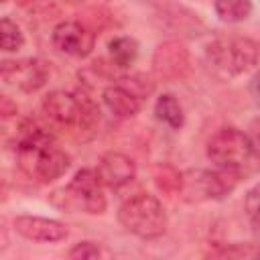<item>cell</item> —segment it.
<instances>
[{
	"instance_id": "cell-1",
	"label": "cell",
	"mask_w": 260,
	"mask_h": 260,
	"mask_svg": "<svg viewBox=\"0 0 260 260\" xmlns=\"http://www.w3.org/2000/svg\"><path fill=\"white\" fill-rule=\"evenodd\" d=\"M16 156L20 169L41 183L59 179L71 165L69 154L55 144L53 136L35 124L22 126L16 142Z\"/></svg>"
},
{
	"instance_id": "cell-2",
	"label": "cell",
	"mask_w": 260,
	"mask_h": 260,
	"mask_svg": "<svg viewBox=\"0 0 260 260\" xmlns=\"http://www.w3.org/2000/svg\"><path fill=\"white\" fill-rule=\"evenodd\" d=\"M207 156L215 167L234 169L242 177L256 171L260 165V152L256 150L252 138L234 126H225L209 138Z\"/></svg>"
},
{
	"instance_id": "cell-3",
	"label": "cell",
	"mask_w": 260,
	"mask_h": 260,
	"mask_svg": "<svg viewBox=\"0 0 260 260\" xmlns=\"http://www.w3.org/2000/svg\"><path fill=\"white\" fill-rule=\"evenodd\" d=\"M122 228L142 240H156L167 232L169 217L162 203L150 193H138L126 199L118 209Z\"/></svg>"
},
{
	"instance_id": "cell-4",
	"label": "cell",
	"mask_w": 260,
	"mask_h": 260,
	"mask_svg": "<svg viewBox=\"0 0 260 260\" xmlns=\"http://www.w3.org/2000/svg\"><path fill=\"white\" fill-rule=\"evenodd\" d=\"M260 45L250 37H221L207 45L205 59L221 77H234L256 65Z\"/></svg>"
},
{
	"instance_id": "cell-5",
	"label": "cell",
	"mask_w": 260,
	"mask_h": 260,
	"mask_svg": "<svg viewBox=\"0 0 260 260\" xmlns=\"http://www.w3.org/2000/svg\"><path fill=\"white\" fill-rule=\"evenodd\" d=\"M104 183L93 169H81L73 175V179L59 193L63 197V207L71 211H83L91 215H100L106 211V195Z\"/></svg>"
},
{
	"instance_id": "cell-6",
	"label": "cell",
	"mask_w": 260,
	"mask_h": 260,
	"mask_svg": "<svg viewBox=\"0 0 260 260\" xmlns=\"http://www.w3.org/2000/svg\"><path fill=\"white\" fill-rule=\"evenodd\" d=\"M242 175L234 169L213 167L211 171H191L185 175L183 195L187 201H205V199H223L240 183Z\"/></svg>"
},
{
	"instance_id": "cell-7",
	"label": "cell",
	"mask_w": 260,
	"mask_h": 260,
	"mask_svg": "<svg viewBox=\"0 0 260 260\" xmlns=\"http://www.w3.org/2000/svg\"><path fill=\"white\" fill-rule=\"evenodd\" d=\"M43 112L45 116L59 124V126H67V128H81V126H89L95 120V110L87 100H79L73 93L67 91H51L49 95H45L43 100Z\"/></svg>"
},
{
	"instance_id": "cell-8",
	"label": "cell",
	"mask_w": 260,
	"mask_h": 260,
	"mask_svg": "<svg viewBox=\"0 0 260 260\" xmlns=\"http://www.w3.org/2000/svg\"><path fill=\"white\" fill-rule=\"evenodd\" d=\"M51 41L59 53H65L71 57H87L95 45L93 32L75 20H65L57 24L53 28Z\"/></svg>"
},
{
	"instance_id": "cell-9",
	"label": "cell",
	"mask_w": 260,
	"mask_h": 260,
	"mask_svg": "<svg viewBox=\"0 0 260 260\" xmlns=\"http://www.w3.org/2000/svg\"><path fill=\"white\" fill-rule=\"evenodd\" d=\"M14 230L22 238L30 242H43V244L61 242L69 234L65 223L49 217H37V215H18L14 219Z\"/></svg>"
},
{
	"instance_id": "cell-10",
	"label": "cell",
	"mask_w": 260,
	"mask_h": 260,
	"mask_svg": "<svg viewBox=\"0 0 260 260\" xmlns=\"http://www.w3.org/2000/svg\"><path fill=\"white\" fill-rule=\"evenodd\" d=\"M2 77L4 81L24 89V91H35L45 85L47 81V69L41 61L37 59H24V61H14V63H2Z\"/></svg>"
},
{
	"instance_id": "cell-11",
	"label": "cell",
	"mask_w": 260,
	"mask_h": 260,
	"mask_svg": "<svg viewBox=\"0 0 260 260\" xmlns=\"http://www.w3.org/2000/svg\"><path fill=\"white\" fill-rule=\"evenodd\" d=\"M95 171H98L102 183L110 189H120V187L132 183L136 177L134 160L122 152H106L100 158V165Z\"/></svg>"
},
{
	"instance_id": "cell-12",
	"label": "cell",
	"mask_w": 260,
	"mask_h": 260,
	"mask_svg": "<svg viewBox=\"0 0 260 260\" xmlns=\"http://www.w3.org/2000/svg\"><path fill=\"white\" fill-rule=\"evenodd\" d=\"M102 98H104L106 108L114 116H118V118H132V116H136L140 112V106H142L140 95L134 93L132 89L120 85V83L106 87Z\"/></svg>"
},
{
	"instance_id": "cell-13",
	"label": "cell",
	"mask_w": 260,
	"mask_h": 260,
	"mask_svg": "<svg viewBox=\"0 0 260 260\" xmlns=\"http://www.w3.org/2000/svg\"><path fill=\"white\" fill-rule=\"evenodd\" d=\"M154 114H156V118H158L162 124H167V126L173 128V130H179V128L183 126V122H185L183 108H181V104L177 102V98H175L173 93H162V95H158V100H156V104H154Z\"/></svg>"
},
{
	"instance_id": "cell-14",
	"label": "cell",
	"mask_w": 260,
	"mask_h": 260,
	"mask_svg": "<svg viewBox=\"0 0 260 260\" xmlns=\"http://www.w3.org/2000/svg\"><path fill=\"white\" fill-rule=\"evenodd\" d=\"M213 8L221 22L238 24L252 14V0H215Z\"/></svg>"
},
{
	"instance_id": "cell-15",
	"label": "cell",
	"mask_w": 260,
	"mask_h": 260,
	"mask_svg": "<svg viewBox=\"0 0 260 260\" xmlns=\"http://www.w3.org/2000/svg\"><path fill=\"white\" fill-rule=\"evenodd\" d=\"M110 57L118 67H130L138 59V43L132 37H116L110 43Z\"/></svg>"
},
{
	"instance_id": "cell-16",
	"label": "cell",
	"mask_w": 260,
	"mask_h": 260,
	"mask_svg": "<svg viewBox=\"0 0 260 260\" xmlns=\"http://www.w3.org/2000/svg\"><path fill=\"white\" fill-rule=\"evenodd\" d=\"M0 41H2V51H6V53L18 51L24 45V37L20 32V26L16 22H12L8 16H4L0 20Z\"/></svg>"
},
{
	"instance_id": "cell-17",
	"label": "cell",
	"mask_w": 260,
	"mask_h": 260,
	"mask_svg": "<svg viewBox=\"0 0 260 260\" xmlns=\"http://www.w3.org/2000/svg\"><path fill=\"white\" fill-rule=\"evenodd\" d=\"M246 209H248V215H250L252 232H254L256 242L260 246V185L248 193V197H246Z\"/></svg>"
},
{
	"instance_id": "cell-18",
	"label": "cell",
	"mask_w": 260,
	"mask_h": 260,
	"mask_svg": "<svg viewBox=\"0 0 260 260\" xmlns=\"http://www.w3.org/2000/svg\"><path fill=\"white\" fill-rule=\"evenodd\" d=\"M100 256H104V250L95 242H79L69 252V258H75V260H93Z\"/></svg>"
},
{
	"instance_id": "cell-19",
	"label": "cell",
	"mask_w": 260,
	"mask_h": 260,
	"mask_svg": "<svg viewBox=\"0 0 260 260\" xmlns=\"http://www.w3.org/2000/svg\"><path fill=\"white\" fill-rule=\"evenodd\" d=\"M254 89L260 93V71L256 73V77H254Z\"/></svg>"
},
{
	"instance_id": "cell-20",
	"label": "cell",
	"mask_w": 260,
	"mask_h": 260,
	"mask_svg": "<svg viewBox=\"0 0 260 260\" xmlns=\"http://www.w3.org/2000/svg\"><path fill=\"white\" fill-rule=\"evenodd\" d=\"M2 2H6V0H2Z\"/></svg>"
}]
</instances>
